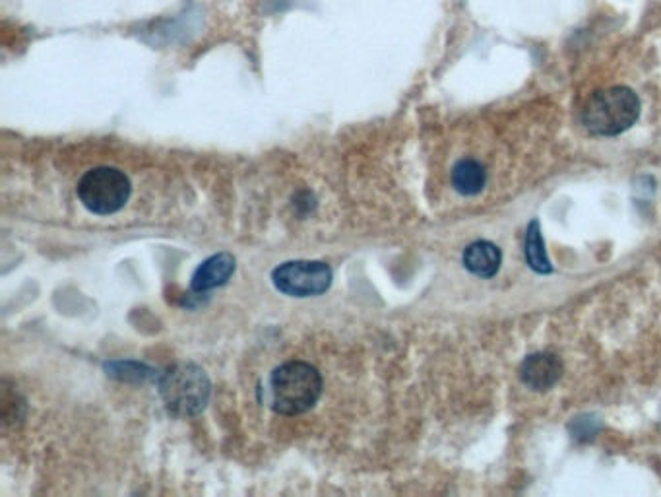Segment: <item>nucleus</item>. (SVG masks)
I'll return each instance as SVG.
<instances>
[{
    "label": "nucleus",
    "mask_w": 661,
    "mask_h": 497,
    "mask_svg": "<svg viewBox=\"0 0 661 497\" xmlns=\"http://www.w3.org/2000/svg\"><path fill=\"white\" fill-rule=\"evenodd\" d=\"M272 408L284 416L309 412L322 395V377L307 362H287L270 377Z\"/></svg>",
    "instance_id": "obj_1"
},
{
    "label": "nucleus",
    "mask_w": 661,
    "mask_h": 497,
    "mask_svg": "<svg viewBox=\"0 0 661 497\" xmlns=\"http://www.w3.org/2000/svg\"><path fill=\"white\" fill-rule=\"evenodd\" d=\"M159 393L171 414L183 418L196 416L208 404L210 379L196 365H173L161 375Z\"/></svg>",
    "instance_id": "obj_2"
},
{
    "label": "nucleus",
    "mask_w": 661,
    "mask_h": 497,
    "mask_svg": "<svg viewBox=\"0 0 661 497\" xmlns=\"http://www.w3.org/2000/svg\"><path fill=\"white\" fill-rule=\"evenodd\" d=\"M640 115V101L636 94L617 86L596 94L584 109V125L590 133L613 136L625 133Z\"/></svg>",
    "instance_id": "obj_3"
},
{
    "label": "nucleus",
    "mask_w": 661,
    "mask_h": 497,
    "mask_svg": "<svg viewBox=\"0 0 661 497\" xmlns=\"http://www.w3.org/2000/svg\"><path fill=\"white\" fill-rule=\"evenodd\" d=\"M80 202L97 216L119 212L130 199V181L121 169L95 167L78 183Z\"/></svg>",
    "instance_id": "obj_4"
},
{
    "label": "nucleus",
    "mask_w": 661,
    "mask_h": 497,
    "mask_svg": "<svg viewBox=\"0 0 661 497\" xmlns=\"http://www.w3.org/2000/svg\"><path fill=\"white\" fill-rule=\"evenodd\" d=\"M274 286L291 298L324 294L332 284V270L320 261H289L272 272Z\"/></svg>",
    "instance_id": "obj_5"
},
{
    "label": "nucleus",
    "mask_w": 661,
    "mask_h": 497,
    "mask_svg": "<svg viewBox=\"0 0 661 497\" xmlns=\"http://www.w3.org/2000/svg\"><path fill=\"white\" fill-rule=\"evenodd\" d=\"M563 375V364L555 354L539 352L528 356L520 365L522 381L534 391L551 389Z\"/></svg>",
    "instance_id": "obj_6"
},
{
    "label": "nucleus",
    "mask_w": 661,
    "mask_h": 497,
    "mask_svg": "<svg viewBox=\"0 0 661 497\" xmlns=\"http://www.w3.org/2000/svg\"><path fill=\"white\" fill-rule=\"evenodd\" d=\"M233 272H235L233 255H229V253L214 255L196 268V272L192 274L190 288H192V292H198V294L210 292L218 286H223L231 278Z\"/></svg>",
    "instance_id": "obj_7"
},
{
    "label": "nucleus",
    "mask_w": 661,
    "mask_h": 497,
    "mask_svg": "<svg viewBox=\"0 0 661 497\" xmlns=\"http://www.w3.org/2000/svg\"><path fill=\"white\" fill-rule=\"evenodd\" d=\"M501 251L489 241H475L464 251V266L481 278H491L501 268Z\"/></svg>",
    "instance_id": "obj_8"
},
{
    "label": "nucleus",
    "mask_w": 661,
    "mask_h": 497,
    "mask_svg": "<svg viewBox=\"0 0 661 497\" xmlns=\"http://www.w3.org/2000/svg\"><path fill=\"white\" fill-rule=\"evenodd\" d=\"M487 183L485 167L475 160H462L452 169V185L460 195H477Z\"/></svg>",
    "instance_id": "obj_9"
},
{
    "label": "nucleus",
    "mask_w": 661,
    "mask_h": 497,
    "mask_svg": "<svg viewBox=\"0 0 661 497\" xmlns=\"http://www.w3.org/2000/svg\"><path fill=\"white\" fill-rule=\"evenodd\" d=\"M526 259H528V265L532 266L539 274H549L553 270L551 261L547 257V251H545L543 237H541L537 222H532L530 224V230H528V237H526Z\"/></svg>",
    "instance_id": "obj_10"
}]
</instances>
